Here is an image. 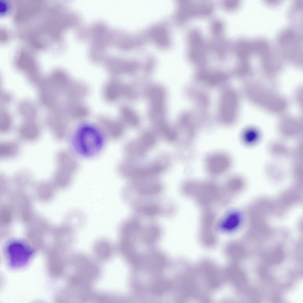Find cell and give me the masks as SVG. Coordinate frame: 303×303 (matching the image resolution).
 I'll return each mask as SVG.
<instances>
[{"label": "cell", "instance_id": "6da1fadb", "mask_svg": "<svg viewBox=\"0 0 303 303\" xmlns=\"http://www.w3.org/2000/svg\"><path fill=\"white\" fill-rule=\"evenodd\" d=\"M106 138L97 125L84 123L79 125L74 131L71 144L76 154L90 158L102 151Z\"/></svg>", "mask_w": 303, "mask_h": 303}, {"label": "cell", "instance_id": "7a4b0ae2", "mask_svg": "<svg viewBox=\"0 0 303 303\" xmlns=\"http://www.w3.org/2000/svg\"><path fill=\"white\" fill-rule=\"evenodd\" d=\"M126 188L125 198L131 203L158 197L163 190L161 182L152 178L133 180Z\"/></svg>", "mask_w": 303, "mask_h": 303}, {"label": "cell", "instance_id": "3957f363", "mask_svg": "<svg viewBox=\"0 0 303 303\" xmlns=\"http://www.w3.org/2000/svg\"><path fill=\"white\" fill-rule=\"evenodd\" d=\"M165 165L160 162H154L146 166L138 165L131 159H126L119 164L117 168L122 176L132 180L153 178L162 173Z\"/></svg>", "mask_w": 303, "mask_h": 303}, {"label": "cell", "instance_id": "277c9868", "mask_svg": "<svg viewBox=\"0 0 303 303\" xmlns=\"http://www.w3.org/2000/svg\"><path fill=\"white\" fill-rule=\"evenodd\" d=\"M301 38L294 28H285L281 30L277 37L278 51L281 56H301Z\"/></svg>", "mask_w": 303, "mask_h": 303}, {"label": "cell", "instance_id": "5b68a950", "mask_svg": "<svg viewBox=\"0 0 303 303\" xmlns=\"http://www.w3.org/2000/svg\"><path fill=\"white\" fill-rule=\"evenodd\" d=\"M6 253L9 265L17 268L22 267L28 263L33 255V251L25 244L15 241L8 245Z\"/></svg>", "mask_w": 303, "mask_h": 303}, {"label": "cell", "instance_id": "8992f818", "mask_svg": "<svg viewBox=\"0 0 303 303\" xmlns=\"http://www.w3.org/2000/svg\"><path fill=\"white\" fill-rule=\"evenodd\" d=\"M157 137L152 131L143 133L137 139L128 142L124 148V154L127 159L141 156L155 144Z\"/></svg>", "mask_w": 303, "mask_h": 303}, {"label": "cell", "instance_id": "52a82bcc", "mask_svg": "<svg viewBox=\"0 0 303 303\" xmlns=\"http://www.w3.org/2000/svg\"><path fill=\"white\" fill-rule=\"evenodd\" d=\"M223 193L218 185L214 182H198L193 196L199 205L206 207L222 200L224 195Z\"/></svg>", "mask_w": 303, "mask_h": 303}, {"label": "cell", "instance_id": "ba28073f", "mask_svg": "<svg viewBox=\"0 0 303 303\" xmlns=\"http://www.w3.org/2000/svg\"><path fill=\"white\" fill-rule=\"evenodd\" d=\"M231 164L230 157L221 152L210 154L205 160V166L207 172L214 177L219 176L225 173L229 170Z\"/></svg>", "mask_w": 303, "mask_h": 303}, {"label": "cell", "instance_id": "9c48e42d", "mask_svg": "<svg viewBox=\"0 0 303 303\" xmlns=\"http://www.w3.org/2000/svg\"><path fill=\"white\" fill-rule=\"evenodd\" d=\"M96 122V125L106 138L112 140H117L124 133V124L120 121L101 115L97 117Z\"/></svg>", "mask_w": 303, "mask_h": 303}, {"label": "cell", "instance_id": "30bf717a", "mask_svg": "<svg viewBox=\"0 0 303 303\" xmlns=\"http://www.w3.org/2000/svg\"><path fill=\"white\" fill-rule=\"evenodd\" d=\"M69 119L65 113L51 116L47 119V127L55 139L62 141L67 137L69 132Z\"/></svg>", "mask_w": 303, "mask_h": 303}, {"label": "cell", "instance_id": "8fae6325", "mask_svg": "<svg viewBox=\"0 0 303 303\" xmlns=\"http://www.w3.org/2000/svg\"><path fill=\"white\" fill-rule=\"evenodd\" d=\"M56 168L73 174L79 167V162L76 154L71 151L61 149L56 153L55 158Z\"/></svg>", "mask_w": 303, "mask_h": 303}, {"label": "cell", "instance_id": "7c38bea8", "mask_svg": "<svg viewBox=\"0 0 303 303\" xmlns=\"http://www.w3.org/2000/svg\"><path fill=\"white\" fill-rule=\"evenodd\" d=\"M65 113L69 119L80 120L89 116L90 110L88 106L80 100L69 99L65 106Z\"/></svg>", "mask_w": 303, "mask_h": 303}, {"label": "cell", "instance_id": "4fadbf2b", "mask_svg": "<svg viewBox=\"0 0 303 303\" xmlns=\"http://www.w3.org/2000/svg\"><path fill=\"white\" fill-rule=\"evenodd\" d=\"M41 130L34 120H26L18 128L17 133L22 141L28 142H35L40 138Z\"/></svg>", "mask_w": 303, "mask_h": 303}, {"label": "cell", "instance_id": "5bb4252c", "mask_svg": "<svg viewBox=\"0 0 303 303\" xmlns=\"http://www.w3.org/2000/svg\"><path fill=\"white\" fill-rule=\"evenodd\" d=\"M120 83L114 77L109 79L105 83L102 89L104 100L110 103L116 102L119 98L122 91Z\"/></svg>", "mask_w": 303, "mask_h": 303}, {"label": "cell", "instance_id": "9a60e30c", "mask_svg": "<svg viewBox=\"0 0 303 303\" xmlns=\"http://www.w3.org/2000/svg\"><path fill=\"white\" fill-rule=\"evenodd\" d=\"M89 91V88L86 84L72 80L65 91L69 99L81 100L87 95Z\"/></svg>", "mask_w": 303, "mask_h": 303}, {"label": "cell", "instance_id": "2e32d148", "mask_svg": "<svg viewBox=\"0 0 303 303\" xmlns=\"http://www.w3.org/2000/svg\"><path fill=\"white\" fill-rule=\"evenodd\" d=\"M223 34L212 35L214 36V39L209 44V48L216 56L221 59L226 57L229 49L228 41Z\"/></svg>", "mask_w": 303, "mask_h": 303}, {"label": "cell", "instance_id": "e0dca14e", "mask_svg": "<svg viewBox=\"0 0 303 303\" xmlns=\"http://www.w3.org/2000/svg\"><path fill=\"white\" fill-rule=\"evenodd\" d=\"M19 143L14 140H7L0 143V158L8 159L16 157L20 151Z\"/></svg>", "mask_w": 303, "mask_h": 303}, {"label": "cell", "instance_id": "ac0fdd59", "mask_svg": "<svg viewBox=\"0 0 303 303\" xmlns=\"http://www.w3.org/2000/svg\"><path fill=\"white\" fill-rule=\"evenodd\" d=\"M240 221V216L238 213H229L220 221L219 227L221 229L224 231H231L238 226Z\"/></svg>", "mask_w": 303, "mask_h": 303}, {"label": "cell", "instance_id": "d6986e66", "mask_svg": "<svg viewBox=\"0 0 303 303\" xmlns=\"http://www.w3.org/2000/svg\"><path fill=\"white\" fill-rule=\"evenodd\" d=\"M121 117L125 123L133 127L138 126L139 122V119L130 110L125 107H121L120 110Z\"/></svg>", "mask_w": 303, "mask_h": 303}, {"label": "cell", "instance_id": "ffe728a7", "mask_svg": "<svg viewBox=\"0 0 303 303\" xmlns=\"http://www.w3.org/2000/svg\"><path fill=\"white\" fill-rule=\"evenodd\" d=\"M215 215L211 209H207L203 212L201 217L202 228L211 229L215 223Z\"/></svg>", "mask_w": 303, "mask_h": 303}, {"label": "cell", "instance_id": "44dd1931", "mask_svg": "<svg viewBox=\"0 0 303 303\" xmlns=\"http://www.w3.org/2000/svg\"><path fill=\"white\" fill-rule=\"evenodd\" d=\"M13 123L11 117L7 114H3L0 119V132L7 134L11 132Z\"/></svg>", "mask_w": 303, "mask_h": 303}, {"label": "cell", "instance_id": "7402d4cb", "mask_svg": "<svg viewBox=\"0 0 303 303\" xmlns=\"http://www.w3.org/2000/svg\"><path fill=\"white\" fill-rule=\"evenodd\" d=\"M223 22L220 19H216L213 20L210 24V31L212 35L223 33L224 29Z\"/></svg>", "mask_w": 303, "mask_h": 303}, {"label": "cell", "instance_id": "603a6c76", "mask_svg": "<svg viewBox=\"0 0 303 303\" xmlns=\"http://www.w3.org/2000/svg\"><path fill=\"white\" fill-rule=\"evenodd\" d=\"M239 3V1L237 0H224L222 1L221 4L225 9L231 10L237 8Z\"/></svg>", "mask_w": 303, "mask_h": 303}]
</instances>
